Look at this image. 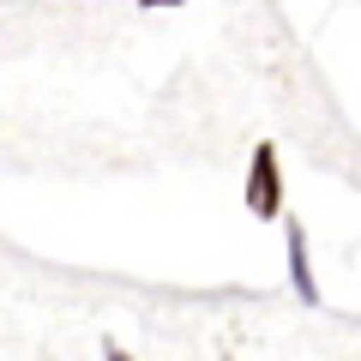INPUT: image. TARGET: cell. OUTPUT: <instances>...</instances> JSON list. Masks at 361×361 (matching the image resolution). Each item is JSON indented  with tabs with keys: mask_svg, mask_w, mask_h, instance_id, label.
Segmentation results:
<instances>
[{
	"mask_svg": "<svg viewBox=\"0 0 361 361\" xmlns=\"http://www.w3.org/2000/svg\"><path fill=\"white\" fill-rule=\"evenodd\" d=\"M241 199H247V217L283 223V157H277V145H271V139H259L253 157H247V187H241Z\"/></svg>",
	"mask_w": 361,
	"mask_h": 361,
	"instance_id": "1",
	"label": "cell"
},
{
	"mask_svg": "<svg viewBox=\"0 0 361 361\" xmlns=\"http://www.w3.org/2000/svg\"><path fill=\"white\" fill-rule=\"evenodd\" d=\"M283 265H289V289H295L301 307H319L325 289H319V271H313V247H307V223L283 217Z\"/></svg>",
	"mask_w": 361,
	"mask_h": 361,
	"instance_id": "2",
	"label": "cell"
},
{
	"mask_svg": "<svg viewBox=\"0 0 361 361\" xmlns=\"http://www.w3.org/2000/svg\"><path fill=\"white\" fill-rule=\"evenodd\" d=\"M103 355H109V361H133V355H127V343H115V337L103 343Z\"/></svg>",
	"mask_w": 361,
	"mask_h": 361,
	"instance_id": "3",
	"label": "cell"
}]
</instances>
